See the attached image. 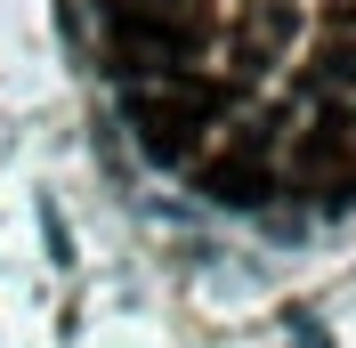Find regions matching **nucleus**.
Segmentation results:
<instances>
[{
  "label": "nucleus",
  "mask_w": 356,
  "mask_h": 348,
  "mask_svg": "<svg viewBox=\"0 0 356 348\" xmlns=\"http://www.w3.org/2000/svg\"><path fill=\"white\" fill-rule=\"evenodd\" d=\"M291 187L308 203H332V211H348L356 203V138H348V122H316L308 138H300V154H291Z\"/></svg>",
  "instance_id": "nucleus-2"
},
{
  "label": "nucleus",
  "mask_w": 356,
  "mask_h": 348,
  "mask_svg": "<svg viewBox=\"0 0 356 348\" xmlns=\"http://www.w3.org/2000/svg\"><path fill=\"white\" fill-rule=\"evenodd\" d=\"M202 195L227 203V211H259V203L275 195V178H267L259 146H235V154H219V162H202Z\"/></svg>",
  "instance_id": "nucleus-4"
},
{
  "label": "nucleus",
  "mask_w": 356,
  "mask_h": 348,
  "mask_svg": "<svg viewBox=\"0 0 356 348\" xmlns=\"http://www.w3.org/2000/svg\"><path fill=\"white\" fill-rule=\"evenodd\" d=\"M211 113H219V89L186 81V73H154V81L130 89V130H138V146L154 162H186Z\"/></svg>",
  "instance_id": "nucleus-1"
},
{
  "label": "nucleus",
  "mask_w": 356,
  "mask_h": 348,
  "mask_svg": "<svg viewBox=\"0 0 356 348\" xmlns=\"http://www.w3.org/2000/svg\"><path fill=\"white\" fill-rule=\"evenodd\" d=\"M202 33L186 24H154V17H106V57L122 81H154V73H178V57L195 49Z\"/></svg>",
  "instance_id": "nucleus-3"
}]
</instances>
